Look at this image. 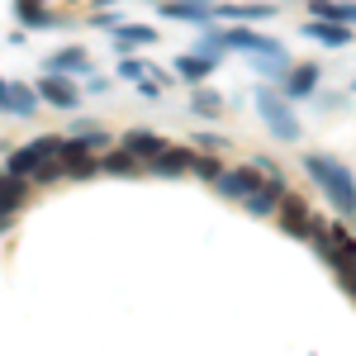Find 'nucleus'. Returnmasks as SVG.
I'll return each instance as SVG.
<instances>
[{
	"label": "nucleus",
	"mask_w": 356,
	"mask_h": 356,
	"mask_svg": "<svg viewBox=\"0 0 356 356\" xmlns=\"http://www.w3.org/2000/svg\"><path fill=\"white\" fill-rule=\"evenodd\" d=\"M304 171L328 191L332 200V209L342 214V219H356V181H352V171L337 162V157H323V152H304Z\"/></svg>",
	"instance_id": "nucleus-1"
},
{
	"label": "nucleus",
	"mask_w": 356,
	"mask_h": 356,
	"mask_svg": "<svg viewBox=\"0 0 356 356\" xmlns=\"http://www.w3.org/2000/svg\"><path fill=\"white\" fill-rule=\"evenodd\" d=\"M252 100H257V114L266 119V129H271L275 138H285V143H295V138H300V119H295V110L275 95L271 86H257V95H252Z\"/></svg>",
	"instance_id": "nucleus-2"
},
{
	"label": "nucleus",
	"mask_w": 356,
	"mask_h": 356,
	"mask_svg": "<svg viewBox=\"0 0 356 356\" xmlns=\"http://www.w3.org/2000/svg\"><path fill=\"white\" fill-rule=\"evenodd\" d=\"M275 223H280V233H290V238H309V233L318 228V214L309 209V200L285 191L280 204H275Z\"/></svg>",
	"instance_id": "nucleus-3"
},
{
	"label": "nucleus",
	"mask_w": 356,
	"mask_h": 356,
	"mask_svg": "<svg viewBox=\"0 0 356 356\" xmlns=\"http://www.w3.org/2000/svg\"><path fill=\"white\" fill-rule=\"evenodd\" d=\"M219 48H247V53H261V57L280 53V43L271 33H257V29H228V33H219Z\"/></svg>",
	"instance_id": "nucleus-4"
},
{
	"label": "nucleus",
	"mask_w": 356,
	"mask_h": 356,
	"mask_svg": "<svg viewBox=\"0 0 356 356\" xmlns=\"http://www.w3.org/2000/svg\"><path fill=\"white\" fill-rule=\"evenodd\" d=\"M280 195H285V176L275 171V176H261V186L247 195V214H275V204H280Z\"/></svg>",
	"instance_id": "nucleus-5"
},
{
	"label": "nucleus",
	"mask_w": 356,
	"mask_h": 356,
	"mask_svg": "<svg viewBox=\"0 0 356 356\" xmlns=\"http://www.w3.org/2000/svg\"><path fill=\"white\" fill-rule=\"evenodd\" d=\"M214 186H219V195H228V200H247V195L261 186V176H257V166H238V171H219Z\"/></svg>",
	"instance_id": "nucleus-6"
},
{
	"label": "nucleus",
	"mask_w": 356,
	"mask_h": 356,
	"mask_svg": "<svg viewBox=\"0 0 356 356\" xmlns=\"http://www.w3.org/2000/svg\"><path fill=\"white\" fill-rule=\"evenodd\" d=\"M280 86H285V95H290V100H309V95H314V86H318V62H300V67H285Z\"/></svg>",
	"instance_id": "nucleus-7"
},
{
	"label": "nucleus",
	"mask_w": 356,
	"mask_h": 356,
	"mask_svg": "<svg viewBox=\"0 0 356 356\" xmlns=\"http://www.w3.org/2000/svg\"><path fill=\"white\" fill-rule=\"evenodd\" d=\"M304 38L328 43V48H347V43H352V29H347V24H332V19H309V24H304Z\"/></svg>",
	"instance_id": "nucleus-8"
},
{
	"label": "nucleus",
	"mask_w": 356,
	"mask_h": 356,
	"mask_svg": "<svg viewBox=\"0 0 356 356\" xmlns=\"http://www.w3.org/2000/svg\"><path fill=\"white\" fill-rule=\"evenodd\" d=\"M314 19H332V24H356V5H337V0H309Z\"/></svg>",
	"instance_id": "nucleus-9"
},
{
	"label": "nucleus",
	"mask_w": 356,
	"mask_h": 356,
	"mask_svg": "<svg viewBox=\"0 0 356 356\" xmlns=\"http://www.w3.org/2000/svg\"><path fill=\"white\" fill-rule=\"evenodd\" d=\"M219 15L223 19H275V5H261V0H252V5H223Z\"/></svg>",
	"instance_id": "nucleus-10"
},
{
	"label": "nucleus",
	"mask_w": 356,
	"mask_h": 356,
	"mask_svg": "<svg viewBox=\"0 0 356 356\" xmlns=\"http://www.w3.org/2000/svg\"><path fill=\"white\" fill-rule=\"evenodd\" d=\"M176 67H181V76H191V81H200V76H209V72H214L219 62H209V57H181Z\"/></svg>",
	"instance_id": "nucleus-11"
},
{
	"label": "nucleus",
	"mask_w": 356,
	"mask_h": 356,
	"mask_svg": "<svg viewBox=\"0 0 356 356\" xmlns=\"http://www.w3.org/2000/svg\"><path fill=\"white\" fill-rule=\"evenodd\" d=\"M186 166H191V152H162V157H157V171H162V176L186 171Z\"/></svg>",
	"instance_id": "nucleus-12"
},
{
	"label": "nucleus",
	"mask_w": 356,
	"mask_h": 356,
	"mask_svg": "<svg viewBox=\"0 0 356 356\" xmlns=\"http://www.w3.org/2000/svg\"><path fill=\"white\" fill-rule=\"evenodd\" d=\"M195 110H200V114H219L223 100H219V95H209V90H200V95H195Z\"/></svg>",
	"instance_id": "nucleus-13"
},
{
	"label": "nucleus",
	"mask_w": 356,
	"mask_h": 356,
	"mask_svg": "<svg viewBox=\"0 0 356 356\" xmlns=\"http://www.w3.org/2000/svg\"><path fill=\"white\" fill-rule=\"evenodd\" d=\"M166 15H209V5H200V0H186V5H166Z\"/></svg>",
	"instance_id": "nucleus-14"
},
{
	"label": "nucleus",
	"mask_w": 356,
	"mask_h": 356,
	"mask_svg": "<svg viewBox=\"0 0 356 356\" xmlns=\"http://www.w3.org/2000/svg\"><path fill=\"white\" fill-rule=\"evenodd\" d=\"M134 152H162V138H152V134H134Z\"/></svg>",
	"instance_id": "nucleus-15"
},
{
	"label": "nucleus",
	"mask_w": 356,
	"mask_h": 356,
	"mask_svg": "<svg viewBox=\"0 0 356 356\" xmlns=\"http://www.w3.org/2000/svg\"><path fill=\"white\" fill-rule=\"evenodd\" d=\"M352 90H356V81H352Z\"/></svg>",
	"instance_id": "nucleus-16"
}]
</instances>
